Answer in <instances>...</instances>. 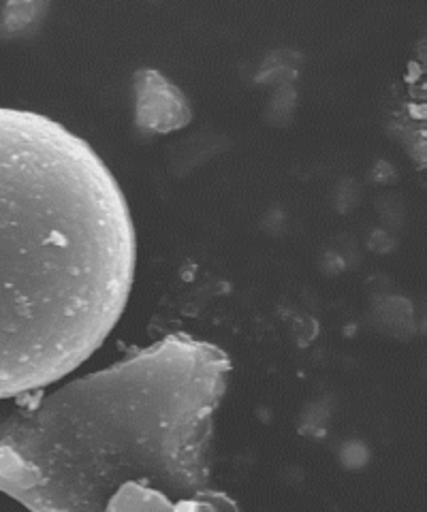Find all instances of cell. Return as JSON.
Wrapping results in <instances>:
<instances>
[{"mask_svg":"<svg viewBox=\"0 0 427 512\" xmlns=\"http://www.w3.org/2000/svg\"><path fill=\"white\" fill-rule=\"evenodd\" d=\"M227 352L171 333L0 416V491L33 510H225L212 483Z\"/></svg>","mask_w":427,"mask_h":512,"instance_id":"1","label":"cell"},{"mask_svg":"<svg viewBox=\"0 0 427 512\" xmlns=\"http://www.w3.org/2000/svg\"><path fill=\"white\" fill-rule=\"evenodd\" d=\"M135 265L133 216L103 158L52 118L0 107V399L94 355Z\"/></svg>","mask_w":427,"mask_h":512,"instance_id":"2","label":"cell"}]
</instances>
